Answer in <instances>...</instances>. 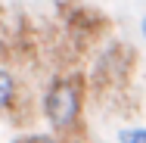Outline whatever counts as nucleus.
Wrapping results in <instances>:
<instances>
[{
    "instance_id": "nucleus-5",
    "label": "nucleus",
    "mask_w": 146,
    "mask_h": 143,
    "mask_svg": "<svg viewBox=\"0 0 146 143\" xmlns=\"http://www.w3.org/2000/svg\"><path fill=\"white\" fill-rule=\"evenodd\" d=\"M118 143H146V128H124V131H118Z\"/></svg>"
},
{
    "instance_id": "nucleus-2",
    "label": "nucleus",
    "mask_w": 146,
    "mask_h": 143,
    "mask_svg": "<svg viewBox=\"0 0 146 143\" xmlns=\"http://www.w3.org/2000/svg\"><path fill=\"white\" fill-rule=\"evenodd\" d=\"M134 69H137V53L127 44H112V47H106L96 56L87 90L96 100H118L127 90V84H131Z\"/></svg>"
},
{
    "instance_id": "nucleus-1",
    "label": "nucleus",
    "mask_w": 146,
    "mask_h": 143,
    "mask_svg": "<svg viewBox=\"0 0 146 143\" xmlns=\"http://www.w3.org/2000/svg\"><path fill=\"white\" fill-rule=\"evenodd\" d=\"M84 96H87V81L84 75L72 72V75H59L53 84L47 87L40 112L50 121V128L59 137H78L81 134V115H84Z\"/></svg>"
},
{
    "instance_id": "nucleus-4",
    "label": "nucleus",
    "mask_w": 146,
    "mask_h": 143,
    "mask_svg": "<svg viewBox=\"0 0 146 143\" xmlns=\"http://www.w3.org/2000/svg\"><path fill=\"white\" fill-rule=\"evenodd\" d=\"M16 103H19V81H16L13 72L0 69V115L13 112Z\"/></svg>"
},
{
    "instance_id": "nucleus-7",
    "label": "nucleus",
    "mask_w": 146,
    "mask_h": 143,
    "mask_svg": "<svg viewBox=\"0 0 146 143\" xmlns=\"http://www.w3.org/2000/svg\"><path fill=\"white\" fill-rule=\"evenodd\" d=\"M140 28H143V41H146V13H143V22H140Z\"/></svg>"
},
{
    "instance_id": "nucleus-6",
    "label": "nucleus",
    "mask_w": 146,
    "mask_h": 143,
    "mask_svg": "<svg viewBox=\"0 0 146 143\" xmlns=\"http://www.w3.org/2000/svg\"><path fill=\"white\" fill-rule=\"evenodd\" d=\"M13 143H62L59 134H19Z\"/></svg>"
},
{
    "instance_id": "nucleus-3",
    "label": "nucleus",
    "mask_w": 146,
    "mask_h": 143,
    "mask_svg": "<svg viewBox=\"0 0 146 143\" xmlns=\"http://www.w3.org/2000/svg\"><path fill=\"white\" fill-rule=\"evenodd\" d=\"M56 16H59V25H62L65 37L72 41L75 50L93 47L106 31L112 28L109 16H106L103 9L84 3V0H59L56 3Z\"/></svg>"
}]
</instances>
